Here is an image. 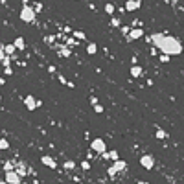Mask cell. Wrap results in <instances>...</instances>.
<instances>
[{
	"label": "cell",
	"mask_w": 184,
	"mask_h": 184,
	"mask_svg": "<svg viewBox=\"0 0 184 184\" xmlns=\"http://www.w3.org/2000/svg\"><path fill=\"white\" fill-rule=\"evenodd\" d=\"M94 112H96V114H101V112H103V107H101L100 103H98V105H94Z\"/></svg>",
	"instance_id": "cell-25"
},
{
	"label": "cell",
	"mask_w": 184,
	"mask_h": 184,
	"mask_svg": "<svg viewBox=\"0 0 184 184\" xmlns=\"http://www.w3.org/2000/svg\"><path fill=\"white\" fill-rule=\"evenodd\" d=\"M149 41H153V44L160 52H164V55H179L182 52V44L175 37H169L164 33H153Z\"/></svg>",
	"instance_id": "cell-1"
},
{
	"label": "cell",
	"mask_w": 184,
	"mask_h": 184,
	"mask_svg": "<svg viewBox=\"0 0 184 184\" xmlns=\"http://www.w3.org/2000/svg\"><path fill=\"white\" fill-rule=\"evenodd\" d=\"M140 6H142L140 0H127V2H125V9H127V11H136Z\"/></svg>",
	"instance_id": "cell-9"
},
{
	"label": "cell",
	"mask_w": 184,
	"mask_h": 184,
	"mask_svg": "<svg viewBox=\"0 0 184 184\" xmlns=\"http://www.w3.org/2000/svg\"><path fill=\"white\" fill-rule=\"evenodd\" d=\"M4 57H6V53H4V50H2V48H0V63L4 61Z\"/></svg>",
	"instance_id": "cell-32"
},
{
	"label": "cell",
	"mask_w": 184,
	"mask_h": 184,
	"mask_svg": "<svg viewBox=\"0 0 184 184\" xmlns=\"http://www.w3.org/2000/svg\"><path fill=\"white\" fill-rule=\"evenodd\" d=\"M41 162H42L44 166H48L50 169H55V168H57V162L53 160L50 155H42V157H41Z\"/></svg>",
	"instance_id": "cell-7"
},
{
	"label": "cell",
	"mask_w": 184,
	"mask_h": 184,
	"mask_svg": "<svg viewBox=\"0 0 184 184\" xmlns=\"http://www.w3.org/2000/svg\"><path fill=\"white\" fill-rule=\"evenodd\" d=\"M59 53H61L63 57H70V55H72V52H70V48H68V46H63Z\"/></svg>",
	"instance_id": "cell-16"
},
{
	"label": "cell",
	"mask_w": 184,
	"mask_h": 184,
	"mask_svg": "<svg viewBox=\"0 0 184 184\" xmlns=\"http://www.w3.org/2000/svg\"><path fill=\"white\" fill-rule=\"evenodd\" d=\"M111 24L116 28V26H120V20H118V18H112V20H111Z\"/></svg>",
	"instance_id": "cell-30"
},
{
	"label": "cell",
	"mask_w": 184,
	"mask_h": 184,
	"mask_svg": "<svg viewBox=\"0 0 184 184\" xmlns=\"http://www.w3.org/2000/svg\"><path fill=\"white\" fill-rule=\"evenodd\" d=\"M136 184H147V182H146V180H140V182H136Z\"/></svg>",
	"instance_id": "cell-35"
},
{
	"label": "cell",
	"mask_w": 184,
	"mask_h": 184,
	"mask_svg": "<svg viewBox=\"0 0 184 184\" xmlns=\"http://www.w3.org/2000/svg\"><path fill=\"white\" fill-rule=\"evenodd\" d=\"M13 46H15L18 52H22V50L26 48V42H24V39H22V37H17V39H15V42H13Z\"/></svg>",
	"instance_id": "cell-10"
},
{
	"label": "cell",
	"mask_w": 184,
	"mask_h": 184,
	"mask_svg": "<svg viewBox=\"0 0 184 184\" xmlns=\"http://www.w3.org/2000/svg\"><path fill=\"white\" fill-rule=\"evenodd\" d=\"M7 147H9V142L2 138V140H0V149H7Z\"/></svg>",
	"instance_id": "cell-22"
},
{
	"label": "cell",
	"mask_w": 184,
	"mask_h": 184,
	"mask_svg": "<svg viewBox=\"0 0 184 184\" xmlns=\"http://www.w3.org/2000/svg\"><path fill=\"white\" fill-rule=\"evenodd\" d=\"M90 105H98V98H96V96H92V98H90Z\"/></svg>",
	"instance_id": "cell-31"
},
{
	"label": "cell",
	"mask_w": 184,
	"mask_h": 184,
	"mask_svg": "<svg viewBox=\"0 0 184 184\" xmlns=\"http://www.w3.org/2000/svg\"><path fill=\"white\" fill-rule=\"evenodd\" d=\"M140 37H144V30L142 28H134V30H131V33L127 35V41H136Z\"/></svg>",
	"instance_id": "cell-8"
},
{
	"label": "cell",
	"mask_w": 184,
	"mask_h": 184,
	"mask_svg": "<svg viewBox=\"0 0 184 184\" xmlns=\"http://www.w3.org/2000/svg\"><path fill=\"white\" fill-rule=\"evenodd\" d=\"M4 83H6V81H4V78H0V85H4Z\"/></svg>",
	"instance_id": "cell-34"
},
{
	"label": "cell",
	"mask_w": 184,
	"mask_h": 184,
	"mask_svg": "<svg viewBox=\"0 0 184 184\" xmlns=\"http://www.w3.org/2000/svg\"><path fill=\"white\" fill-rule=\"evenodd\" d=\"M63 168H64V169H74V168H75V162H74V160H67V162L63 164Z\"/></svg>",
	"instance_id": "cell-17"
},
{
	"label": "cell",
	"mask_w": 184,
	"mask_h": 184,
	"mask_svg": "<svg viewBox=\"0 0 184 184\" xmlns=\"http://www.w3.org/2000/svg\"><path fill=\"white\" fill-rule=\"evenodd\" d=\"M0 184H7V182H6V180H2V182H0Z\"/></svg>",
	"instance_id": "cell-36"
},
{
	"label": "cell",
	"mask_w": 184,
	"mask_h": 184,
	"mask_svg": "<svg viewBox=\"0 0 184 184\" xmlns=\"http://www.w3.org/2000/svg\"><path fill=\"white\" fill-rule=\"evenodd\" d=\"M74 37L75 39H85V31H74Z\"/></svg>",
	"instance_id": "cell-24"
},
{
	"label": "cell",
	"mask_w": 184,
	"mask_h": 184,
	"mask_svg": "<svg viewBox=\"0 0 184 184\" xmlns=\"http://www.w3.org/2000/svg\"><path fill=\"white\" fill-rule=\"evenodd\" d=\"M0 103H2V96H0Z\"/></svg>",
	"instance_id": "cell-37"
},
{
	"label": "cell",
	"mask_w": 184,
	"mask_h": 184,
	"mask_svg": "<svg viewBox=\"0 0 184 184\" xmlns=\"http://www.w3.org/2000/svg\"><path fill=\"white\" fill-rule=\"evenodd\" d=\"M4 180H6L7 184H20L22 177H20L17 171H6V177H4Z\"/></svg>",
	"instance_id": "cell-4"
},
{
	"label": "cell",
	"mask_w": 184,
	"mask_h": 184,
	"mask_svg": "<svg viewBox=\"0 0 184 184\" xmlns=\"http://www.w3.org/2000/svg\"><path fill=\"white\" fill-rule=\"evenodd\" d=\"M90 149L96 151V153H107V146H105V140L101 138H94L92 144H90Z\"/></svg>",
	"instance_id": "cell-3"
},
{
	"label": "cell",
	"mask_w": 184,
	"mask_h": 184,
	"mask_svg": "<svg viewBox=\"0 0 184 184\" xmlns=\"http://www.w3.org/2000/svg\"><path fill=\"white\" fill-rule=\"evenodd\" d=\"M112 168H114L116 171H123V169L127 168V162H125V160H120V158H118V160L114 162V166H112Z\"/></svg>",
	"instance_id": "cell-11"
},
{
	"label": "cell",
	"mask_w": 184,
	"mask_h": 184,
	"mask_svg": "<svg viewBox=\"0 0 184 184\" xmlns=\"http://www.w3.org/2000/svg\"><path fill=\"white\" fill-rule=\"evenodd\" d=\"M9 63H11V57L6 55V57H4V61H2V67H4V68H9Z\"/></svg>",
	"instance_id": "cell-20"
},
{
	"label": "cell",
	"mask_w": 184,
	"mask_h": 184,
	"mask_svg": "<svg viewBox=\"0 0 184 184\" xmlns=\"http://www.w3.org/2000/svg\"><path fill=\"white\" fill-rule=\"evenodd\" d=\"M160 61H162V63H168V61H169V55H164V53H162V55H160Z\"/></svg>",
	"instance_id": "cell-29"
},
{
	"label": "cell",
	"mask_w": 184,
	"mask_h": 184,
	"mask_svg": "<svg viewBox=\"0 0 184 184\" xmlns=\"http://www.w3.org/2000/svg\"><path fill=\"white\" fill-rule=\"evenodd\" d=\"M44 42H46V44H52V42H53V35H50V37H44Z\"/></svg>",
	"instance_id": "cell-28"
},
{
	"label": "cell",
	"mask_w": 184,
	"mask_h": 184,
	"mask_svg": "<svg viewBox=\"0 0 184 184\" xmlns=\"http://www.w3.org/2000/svg\"><path fill=\"white\" fill-rule=\"evenodd\" d=\"M24 105H26L28 111H35L39 107V101L33 98V96H26V98H24Z\"/></svg>",
	"instance_id": "cell-6"
},
{
	"label": "cell",
	"mask_w": 184,
	"mask_h": 184,
	"mask_svg": "<svg viewBox=\"0 0 184 184\" xmlns=\"http://www.w3.org/2000/svg\"><path fill=\"white\" fill-rule=\"evenodd\" d=\"M105 13L112 15V13H114V4H105Z\"/></svg>",
	"instance_id": "cell-19"
},
{
	"label": "cell",
	"mask_w": 184,
	"mask_h": 184,
	"mask_svg": "<svg viewBox=\"0 0 184 184\" xmlns=\"http://www.w3.org/2000/svg\"><path fill=\"white\" fill-rule=\"evenodd\" d=\"M2 50H4L6 55H9V57H11V53H15V52H17V48H15L13 44H6V46H2Z\"/></svg>",
	"instance_id": "cell-13"
},
{
	"label": "cell",
	"mask_w": 184,
	"mask_h": 184,
	"mask_svg": "<svg viewBox=\"0 0 184 184\" xmlns=\"http://www.w3.org/2000/svg\"><path fill=\"white\" fill-rule=\"evenodd\" d=\"M15 171L18 173L20 177H26V173H28V171H26V168H24V164H18V166L15 168Z\"/></svg>",
	"instance_id": "cell-15"
},
{
	"label": "cell",
	"mask_w": 184,
	"mask_h": 184,
	"mask_svg": "<svg viewBox=\"0 0 184 184\" xmlns=\"http://www.w3.org/2000/svg\"><path fill=\"white\" fill-rule=\"evenodd\" d=\"M122 33L129 35V33H131V28H129V26H122Z\"/></svg>",
	"instance_id": "cell-27"
},
{
	"label": "cell",
	"mask_w": 184,
	"mask_h": 184,
	"mask_svg": "<svg viewBox=\"0 0 184 184\" xmlns=\"http://www.w3.org/2000/svg\"><path fill=\"white\" fill-rule=\"evenodd\" d=\"M4 169H6V171H15V169H13V162H6Z\"/></svg>",
	"instance_id": "cell-21"
},
{
	"label": "cell",
	"mask_w": 184,
	"mask_h": 184,
	"mask_svg": "<svg viewBox=\"0 0 184 184\" xmlns=\"http://www.w3.org/2000/svg\"><path fill=\"white\" fill-rule=\"evenodd\" d=\"M81 168H83V169H90V162H89V160H83V162H81Z\"/></svg>",
	"instance_id": "cell-26"
},
{
	"label": "cell",
	"mask_w": 184,
	"mask_h": 184,
	"mask_svg": "<svg viewBox=\"0 0 184 184\" xmlns=\"http://www.w3.org/2000/svg\"><path fill=\"white\" fill-rule=\"evenodd\" d=\"M140 164H142L146 169H153V166H155L153 155H142V158H140Z\"/></svg>",
	"instance_id": "cell-5"
},
{
	"label": "cell",
	"mask_w": 184,
	"mask_h": 184,
	"mask_svg": "<svg viewBox=\"0 0 184 184\" xmlns=\"http://www.w3.org/2000/svg\"><path fill=\"white\" fill-rule=\"evenodd\" d=\"M105 158H112L114 162L118 160V153H116V151H109V153H107V155H103Z\"/></svg>",
	"instance_id": "cell-18"
},
{
	"label": "cell",
	"mask_w": 184,
	"mask_h": 184,
	"mask_svg": "<svg viewBox=\"0 0 184 184\" xmlns=\"http://www.w3.org/2000/svg\"><path fill=\"white\" fill-rule=\"evenodd\" d=\"M96 52H98V44H94V42H90V44L86 46V53H89V55H94Z\"/></svg>",
	"instance_id": "cell-14"
},
{
	"label": "cell",
	"mask_w": 184,
	"mask_h": 184,
	"mask_svg": "<svg viewBox=\"0 0 184 184\" xmlns=\"http://www.w3.org/2000/svg\"><path fill=\"white\" fill-rule=\"evenodd\" d=\"M20 20L22 22H33L35 20V9L30 7V6H24L20 9Z\"/></svg>",
	"instance_id": "cell-2"
},
{
	"label": "cell",
	"mask_w": 184,
	"mask_h": 184,
	"mask_svg": "<svg viewBox=\"0 0 184 184\" xmlns=\"http://www.w3.org/2000/svg\"><path fill=\"white\" fill-rule=\"evenodd\" d=\"M157 138H158V140H164V138H166V133L162 131V129H158V131H157Z\"/></svg>",
	"instance_id": "cell-23"
},
{
	"label": "cell",
	"mask_w": 184,
	"mask_h": 184,
	"mask_svg": "<svg viewBox=\"0 0 184 184\" xmlns=\"http://www.w3.org/2000/svg\"><path fill=\"white\" fill-rule=\"evenodd\" d=\"M142 67H138V64H133V67H131V75H133V78H140V75H142Z\"/></svg>",
	"instance_id": "cell-12"
},
{
	"label": "cell",
	"mask_w": 184,
	"mask_h": 184,
	"mask_svg": "<svg viewBox=\"0 0 184 184\" xmlns=\"http://www.w3.org/2000/svg\"><path fill=\"white\" fill-rule=\"evenodd\" d=\"M109 175H111V177L116 175V169H114V168H109Z\"/></svg>",
	"instance_id": "cell-33"
}]
</instances>
